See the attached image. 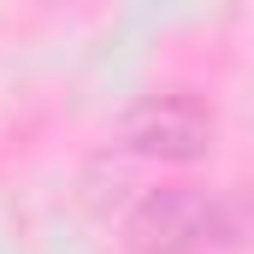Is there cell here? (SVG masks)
<instances>
[{
  "instance_id": "7a4b0ae2",
  "label": "cell",
  "mask_w": 254,
  "mask_h": 254,
  "mask_svg": "<svg viewBox=\"0 0 254 254\" xmlns=\"http://www.w3.org/2000/svg\"><path fill=\"white\" fill-rule=\"evenodd\" d=\"M213 107L195 95V89H154L119 119V142L142 160H166V166H184L201 160L213 148Z\"/></svg>"
},
{
  "instance_id": "6da1fadb",
  "label": "cell",
  "mask_w": 254,
  "mask_h": 254,
  "mask_svg": "<svg viewBox=\"0 0 254 254\" xmlns=\"http://www.w3.org/2000/svg\"><path fill=\"white\" fill-rule=\"evenodd\" d=\"M237 237V213L231 201L195 184L172 190H148L125 213V249L130 254H201L213 243Z\"/></svg>"
}]
</instances>
